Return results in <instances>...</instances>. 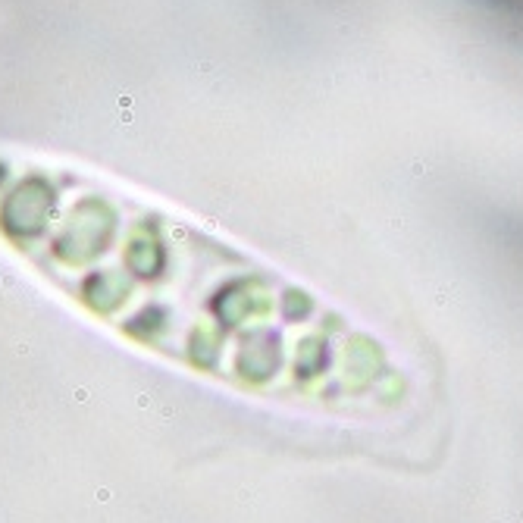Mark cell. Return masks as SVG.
Returning <instances> with one entry per match:
<instances>
[{
  "label": "cell",
  "instance_id": "obj_1",
  "mask_svg": "<svg viewBox=\"0 0 523 523\" xmlns=\"http://www.w3.org/2000/svg\"><path fill=\"white\" fill-rule=\"evenodd\" d=\"M110 326L201 376L273 401L373 408L398 370L367 329L242 248L135 219L123 248L47 235L19 248Z\"/></svg>",
  "mask_w": 523,
  "mask_h": 523
}]
</instances>
